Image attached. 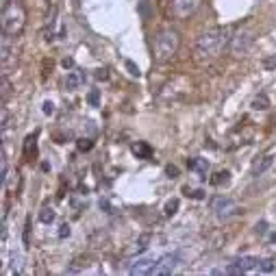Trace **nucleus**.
<instances>
[{"instance_id": "nucleus-1", "label": "nucleus", "mask_w": 276, "mask_h": 276, "mask_svg": "<svg viewBox=\"0 0 276 276\" xmlns=\"http://www.w3.org/2000/svg\"><path fill=\"white\" fill-rule=\"evenodd\" d=\"M230 40H233V29L230 26H213V29L205 31L196 42V54L202 61L209 59H218L226 48H230Z\"/></svg>"}, {"instance_id": "nucleus-2", "label": "nucleus", "mask_w": 276, "mask_h": 276, "mask_svg": "<svg viewBox=\"0 0 276 276\" xmlns=\"http://www.w3.org/2000/svg\"><path fill=\"white\" fill-rule=\"evenodd\" d=\"M179 46H181V33L168 26V29L159 31L154 35V42H152V59L157 63H168L170 59L179 52Z\"/></svg>"}, {"instance_id": "nucleus-3", "label": "nucleus", "mask_w": 276, "mask_h": 276, "mask_svg": "<svg viewBox=\"0 0 276 276\" xmlns=\"http://www.w3.org/2000/svg\"><path fill=\"white\" fill-rule=\"evenodd\" d=\"M0 24H2V33L11 37H18L26 26V9L15 0V2L7 4L0 11Z\"/></svg>"}, {"instance_id": "nucleus-4", "label": "nucleus", "mask_w": 276, "mask_h": 276, "mask_svg": "<svg viewBox=\"0 0 276 276\" xmlns=\"http://www.w3.org/2000/svg\"><path fill=\"white\" fill-rule=\"evenodd\" d=\"M252 44H255V29H252V26H244V29L237 31L233 35V40H230V52H233L235 57H241V54H246L250 50Z\"/></svg>"}, {"instance_id": "nucleus-5", "label": "nucleus", "mask_w": 276, "mask_h": 276, "mask_svg": "<svg viewBox=\"0 0 276 276\" xmlns=\"http://www.w3.org/2000/svg\"><path fill=\"white\" fill-rule=\"evenodd\" d=\"M0 63H2V74H7L11 65L18 63V48H15V37L4 35L0 40Z\"/></svg>"}, {"instance_id": "nucleus-6", "label": "nucleus", "mask_w": 276, "mask_h": 276, "mask_svg": "<svg viewBox=\"0 0 276 276\" xmlns=\"http://www.w3.org/2000/svg\"><path fill=\"white\" fill-rule=\"evenodd\" d=\"M211 211L218 215L220 220H229V218H233L239 209H237V202L233 200V198L218 196V198H213V200H211Z\"/></svg>"}, {"instance_id": "nucleus-7", "label": "nucleus", "mask_w": 276, "mask_h": 276, "mask_svg": "<svg viewBox=\"0 0 276 276\" xmlns=\"http://www.w3.org/2000/svg\"><path fill=\"white\" fill-rule=\"evenodd\" d=\"M181 263V252L174 250V252H168V255H163L161 259L157 261V266L152 270V276H165V274H172L176 266Z\"/></svg>"}, {"instance_id": "nucleus-8", "label": "nucleus", "mask_w": 276, "mask_h": 276, "mask_svg": "<svg viewBox=\"0 0 276 276\" xmlns=\"http://www.w3.org/2000/svg\"><path fill=\"white\" fill-rule=\"evenodd\" d=\"M202 0H172V15L176 20H185L191 13H196V9L200 7Z\"/></svg>"}, {"instance_id": "nucleus-9", "label": "nucleus", "mask_w": 276, "mask_h": 276, "mask_svg": "<svg viewBox=\"0 0 276 276\" xmlns=\"http://www.w3.org/2000/svg\"><path fill=\"white\" fill-rule=\"evenodd\" d=\"M157 261L159 259H154V257H139V259H135L133 261V266L129 268V272L131 274H152Z\"/></svg>"}, {"instance_id": "nucleus-10", "label": "nucleus", "mask_w": 276, "mask_h": 276, "mask_svg": "<svg viewBox=\"0 0 276 276\" xmlns=\"http://www.w3.org/2000/svg\"><path fill=\"white\" fill-rule=\"evenodd\" d=\"M187 168L205 179L207 172H209V161H207V159H202V157H191V159H187Z\"/></svg>"}, {"instance_id": "nucleus-11", "label": "nucleus", "mask_w": 276, "mask_h": 276, "mask_svg": "<svg viewBox=\"0 0 276 276\" xmlns=\"http://www.w3.org/2000/svg\"><path fill=\"white\" fill-rule=\"evenodd\" d=\"M272 163H274V157L272 154H263L259 161H255V165H252V174L255 176H261V174H266L270 168H272Z\"/></svg>"}, {"instance_id": "nucleus-12", "label": "nucleus", "mask_w": 276, "mask_h": 276, "mask_svg": "<svg viewBox=\"0 0 276 276\" xmlns=\"http://www.w3.org/2000/svg\"><path fill=\"white\" fill-rule=\"evenodd\" d=\"M233 263L237 266V270H239L241 274L259 268V259H257V257H239V259H237V261H233Z\"/></svg>"}, {"instance_id": "nucleus-13", "label": "nucleus", "mask_w": 276, "mask_h": 276, "mask_svg": "<svg viewBox=\"0 0 276 276\" xmlns=\"http://www.w3.org/2000/svg\"><path fill=\"white\" fill-rule=\"evenodd\" d=\"M133 154L137 159H150L152 157V148L146 141H137L133 143Z\"/></svg>"}, {"instance_id": "nucleus-14", "label": "nucleus", "mask_w": 276, "mask_h": 276, "mask_svg": "<svg viewBox=\"0 0 276 276\" xmlns=\"http://www.w3.org/2000/svg\"><path fill=\"white\" fill-rule=\"evenodd\" d=\"M81 83H83L81 72H68V76H65V87H68V90H76Z\"/></svg>"}, {"instance_id": "nucleus-15", "label": "nucleus", "mask_w": 276, "mask_h": 276, "mask_svg": "<svg viewBox=\"0 0 276 276\" xmlns=\"http://www.w3.org/2000/svg\"><path fill=\"white\" fill-rule=\"evenodd\" d=\"M229 181H230V172H229V170H222V172H218L213 176L211 183L218 185V187H222V185H229Z\"/></svg>"}, {"instance_id": "nucleus-16", "label": "nucleus", "mask_w": 276, "mask_h": 276, "mask_svg": "<svg viewBox=\"0 0 276 276\" xmlns=\"http://www.w3.org/2000/svg\"><path fill=\"white\" fill-rule=\"evenodd\" d=\"M274 270H276V261H274V259H263V261H259V272L272 274Z\"/></svg>"}, {"instance_id": "nucleus-17", "label": "nucleus", "mask_w": 276, "mask_h": 276, "mask_svg": "<svg viewBox=\"0 0 276 276\" xmlns=\"http://www.w3.org/2000/svg\"><path fill=\"white\" fill-rule=\"evenodd\" d=\"M270 107V98L266 93H261V96H257L255 100H252V109H257V111H263V109Z\"/></svg>"}, {"instance_id": "nucleus-18", "label": "nucleus", "mask_w": 276, "mask_h": 276, "mask_svg": "<svg viewBox=\"0 0 276 276\" xmlns=\"http://www.w3.org/2000/svg\"><path fill=\"white\" fill-rule=\"evenodd\" d=\"M40 220H42L44 224H50L52 220H54V211H52V209H48V207H44L42 213H40Z\"/></svg>"}, {"instance_id": "nucleus-19", "label": "nucleus", "mask_w": 276, "mask_h": 276, "mask_svg": "<svg viewBox=\"0 0 276 276\" xmlns=\"http://www.w3.org/2000/svg\"><path fill=\"white\" fill-rule=\"evenodd\" d=\"M9 92H11V83H9V79H7V74H2V90H0V93H2V104L7 102Z\"/></svg>"}, {"instance_id": "nucleus-20", "label": "nucleus", "mask_w": 276, "mask_h": 276, "mask_svg": "<svg viewBox=\"0 0 276 276\" xmlns=\"http://www.w3.org/2000/svg\"><path fill=\"white\" fill-rule=\"evenodd\" d=\"M176 209H179V198H172V200L165 202V215H168V218L176 213Z\"/></svg>"}, {"instance_id": "nucleus-21", "label": "nucleus", "mask_w": 276, "mask_h": 276, "mask_svg": "<svg viewBox=\"0 0 276 276\" xmlns=\"http://www.w3.org/2000/svg\"><path fill=\"white\" fill-rule=\"evenodd\" d=\"M185 194L189 198H194V200H202L205 198V191L202 189H189V187H185Z\"/></svg>"}, {"instance_id": "nucleus-22", "label": "nucleus", "mask_w": 276, "mask_h": 276, "mask_svg": "<svg viewBox=\"0 0 276 276\" xmlns=\"http://www.w3.org/2000/svg\"><path fill=\"white\" fill-rule=\"evenodd\" d=\"M31 148H35V135L26 137V143H24V154L26 157H31Z\"/></svg>"}, {"instance_id": "nucleus-23", "label": "nucleus", "mask_w": 276, "mask_h": 276, "mask_svg": "<svg viewBox=\"0 0 276 276\" xmlns=\"http://www.w3.org/2000/svg\"><path fill=\"white\" fill-rule=\"evenodd\" d=\"M148 241H150V235H141L139 241H137V252H143L148 248Z\"/></svg>"}, {"instance_id": "nucleus-24", "label": "nucleus", "mask_w": 276, "mask_h": 276, "mask_svg": "<svg viewBox=\"0 0 276 276\" xmlns=\"http://www.w3.org/2000/svg\"><path fill=\"white\" fill-rule=\"evenodd\" d=\"M87 100H90L92 107H98V100H100V96H98V90L90 92V96H87Z\"/></svg>"}, {"instance_id": "nucleus-25", "label": "nucleus", "mask_w": 276, "mask_h": 276, "mask_svg": "<svg viewBox=\"0 0 276 276\" xmlns=\"http://www.w3.org/2000/svg\"><path fill=\"white\" fill-rule=\"evenodd\" d=\"M92 146H93L92 139H79V150H83V152H85V150H92Z\"/></svg>"}, {"instance_id": "nucleus-26", "label": "nucleus", "mask_w": 276, "mask_h": 276, "mask_svg": "<svg viewBox=\"0 0 276 276\" xmlns=\"http://www.w3.org/2000/svg\"><path fill=\"white\" fill-rule=\"evenodd\" d=\"M126 68H129V72H131V74L139 79V74H141V72H139V68H137V65H135L133 61H126Z\"/></svg>"}, {"instance_id": "nucleus-27", "label": "nucleus", "mask_w": 276, "mask_h": 276, "mask_svg": "<svg viewBox=\"0 0 276 276\" xmlns=\"http://www.w3.org/2000/svg\"><path fill=\"white\" fill-rule=\"evenodd\" d=\"M165 172H168L170 179H176V176H179V168H176V165H168V168H165Z\"/></svg>"}, {"instance_id": "nucleus-28", "label": "nucleus", "mask_w": 276, "mask_h": 276, "mask_svg": "<svg viewBox=\"0 0 276 276\" xmlns=\"http://www.w3.org/2000/svg\"><path fill=\"white\" fill-rule=\"evenodd\" d=\"M44 113H46V115H52V113H54V104H52L50 100L44 102Z\"/></svg>"}, {"instance_id": "nucleus-29", "label": "nucleus", "mask_w": 276, "mask_h": 276, "mask_svg": "<svg viewBox=\"0 0 276 276\" xmlns=\"http://www.w3.org/2000/svg\"><path fill=\"white\" fill-rule=\"evenodd\" d=\"M263 65H266V70H274L276 68V54L274 57H270V59H266V63Z\"/></svg>"}, {"instance_id": "nucleus-30", "label": "nucleus", "mask_w": 276, "mask_h": 276, "mask_svg": "<svg viewBox=\"0 0 276 276\" xmlns=\"http://www.w3.org/2000/svg\"><path fill=\"white\" fill-rule=\"evenodd\" d=\"M59 237H61V239L70 237V226H68V224H63V226H61V230H59Z\"/></svg>"}, {"instance_id": "nucleus-31", "label": "nucleus", "mask_w": 276, "mask_h": 276, "mask_svg": "<svg viewBox=\"0 0 276 276\" xmlns=\"http://www.w3.org/2000/svg\"><path fill=\"white\" fill-rule=\"evenodd\" d=\"M255 230H257V233H259V235H263V233H266V230H268V224H266V222H259V224H257V229H255Z\"/></svg>"}, {"instance_id": "nucleus-32", "label": "nucleus", "mask_w": 276, "mask_h": 276, "mask_svg": "<svg viewBox=\"0 0 276 276\" xmlns=\"http://www.w3.org/2000/svg\"><path fill=\"white\" fill-rule=\"evenodd\" d=\"M96 79H98V81H107V79H109V74H107V70H98V74H96Z\"/></svg>"}, {"instance_id": "nucleus-33", "label": "nucleus", "mask_w": 276, "mask_h": 276, "mask_svg": "<svg viewBox=\"0 0 276 276\" xmlns=\"http://www.w3.org/2000/svg\"><path fill=\"white\" fill-rule=\"evenodd\" d=\"M72 65H74V61H72V59H63V68H65V70L72 68Z\"/></svg>"}, {"instance_id": "nucleus-34", "label": "nucleus", "mask_w": 276, "mask_h": 276, "mask_svg": "<svg viewBox=\"0 0 276 276\" xmlns=\"http://www.w3.org/2000/svg\"><path fill=\"white\" fill-rule=\"evenodd\" d=\"M11 2H15V0H0V7H7Z\"/></svg>"}, {"instance_id": "nucleus-35", "label": "nucleus", "mask_w": 276, "mask_h": 276, "mask_svg": "<svg viewBox=\"0 0 276 276\" xmlns=\"http://www.w3.org/2000/svg\"><path fill=\"white\" fill-rule=\"evenodd\" d=\"M270 241H276V233H272V235H270Z\"/></svg>"}]
</instances>
